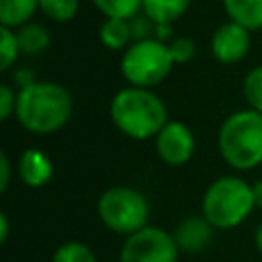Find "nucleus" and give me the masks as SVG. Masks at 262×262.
I'll return each mask as SVG.
<instances>
[{
  "label": "nucleus",
  "mask_w": 262,
  "mask_h": 262,
  "mask_svg": "<svg viewBox=\"0 0 262 262\" xmlns=\"http://www.w3.org/2000/svg\"><path fill=\"white\" fill-rule=\"evenodd\" d=\"M113 125L131 139L156 137L168 123V108L164 100L151 88L125 86L113 98L108 106Z\"/></svg>",
  "instance_id": "obj_2"
},
{
  "label": "nucleus",
  "mask_w": 262,
  "mask_h": 262,
  "mask_svg": "<svg viewBox=\"0 0 262 262\" xmlns=\"http://www.w3.org/2000/svg\"><path fill=\"white\" fill-rule=\"evenodd\" d=\"M252 192H254V203L258 209H262V180H258L256 184H252Z\"/></svg>",
  "instance_id": "obj_26"
},
{
  "label": "nucleus",
  "mask_w": 262,
  "mask_h": 262,
  "mask_svg": "<svg viewBox=\"0 0 262 262\" xmlns=\"http://www.w3.org/2000/svg\"><path fill=\"white\" fill-rule=\"evenodd\" d=\"M98 217L115 233L131 235L147 227L149 205L147 199L131 186H113L98 199Z\"/></svg>",
  "instance_id": "obj_6"
},
{
  "label": "nucleus",
  "mask_w": 262,
  "mask_h": 262,
  "mask_svg": "<svg viewBox=\"0 0 262 262\" xmlns=\"http://www.w3.org/2000/svg\"><path fill=\"white\" fill-rule=\"evenodd\" d=\"M254 244H256V250L262 254V223L256 227V233H254Z\"/></svg>",
  "instance_id": "obj_27"
},
{
  "label": "nucleus",
  "mask_w": 262,
  "mask_h": 262,
  "mask_svg": "<svg viewBox=\"0 0 262 262\" xmlns=\"http://www.w3.org/2000/svg\"><path fill=\"white\" fill-rule=\"evenodd\" d=\"M168 47H170L174 63H188L196 53V47H194L190 37H174L168 43Z\"/></svg>",
  "instance_id": "obj_22"
},
{
  "label": "nucleus",
  "mask_w": 262,
  "mask_h": 262,
  "mask_svg": "<svg viewBox=\"0 0 262 262\" xmlns=\"http://www.w3.org/2000/svg\"><path fill=\"white\" fill-rule=\"evenodd\" d=\"M196 141L188 125L180 121H168L156 135V151L168 166H182L194 154Z\"/></svg>",
  "instance_id": "obj_8"
},
{
  "label": "nucleus",
  "mask_w": 262,
  "mask_h": 262,
  "mask_svg": "<svg viewBox=\"0 0 262 262\" xmlns=\"http://www.w3.org/2000/svg\"><path fill=\"white\" fill-rule=\"evenodd\" d=\"M221 158L235 170H252L262 164V113L242 108L229 115L217 135Z\"/></svg>",
  "instance_id": "obj_3"
},
{
  "label": "nucleus",
  "mask_w": 262,
  "mask_h": 262,
  "mask_svg": "<svg viewBox=\"0 0 262 262\" xmlns=\"http://www.w3.org/2000/svg\"><path fill=\"white\" fill-rule=\"evenodd\" d=\"M98 39L111 51H125L133 43L131 23L127 18H104L98 27Z\"/></svg>",
  "instance_id": "obj_13"
},
{
  "label": "nucleus",
  "mask_w": 262,
  "mask_h": 262,
  "mask_svg": "<svg viewBox=\"0 0 262 262\" xmlns=\"http://www.w3.org/2000/svg\"><path fill=\"white\" fill-rule=\"evenodd\" d=\"M178 246L174 235L160 227H143L127 235L119 262H176Z\"/></svg>",
  "instance_id": "obj_7"
},
{
  "label": "nucleus",
  "mask_w": 262,
  "mask_h": 262,
  "mask_svg": "<svg viewBox=\"0 0 262 262\" xmlns=\"http://www.w3.org/2000/svg\"><path fill=\"white\" fill-rule=\"evenodd\" d=\"M168 43L149 37L133 41L121 55V74L129 86L154 88L168 78L174 68Z\"/></svg>",
  "instance_id": "obj_5"
},
{
  "label": "nucleus",
  "mask_w": 262,
  "mask_h": 262,
  "mask_svg": "<svg viewBox=\"0 0 262 262\" xmlns=\"http://www.w3.org/2000/svg\"><path fill=\"white\" fill-rule=\"evenodd\" d=\"M51 262H98V260L86 244L72 239V242H63L61 246H57Z\"/></svg>",
  "instance_id": "obj_20"
},
{
  "label": "nucleus",
  "mask_w": 262,
  "mask_h": 262,
  "mask_svg": "<svg viewBox=\"0 0 262 262\" xmlns=\"http://www.w3.org/2000/svg\"><path fill=\"white\" fill-rule=\"evenodd\" d=\"M18 178L29 188H41L53 178V162L39 149H25L18 158Z\"/></svg>",
  "instance_id": "obj_11"
},
{
  "label": "nucleus",
  "mask_w": 262,
  "mask_h": 262,
  "mask_svg": "<svg viewBox=\"0 0 262 262\" xmlns=\"http://www.w3.org/2000/svg\"><path fill=\"white\" fill-rule=\"evenodd\" d=\"M252 33L248 29H244L242 25L233 23V20H225L221 23L213 37H211V53L217 61L221 63H237L242 61L248 51H250V43H252Z\"/></svg>",
  "instance_id": "obj_9"
},
{
  "label": "nucleus",
  "mask_w": 262,
  "mask_h": 262,
  "mask_svg": "<svg viewBox=\"0 0 262 262\" xmlns=\"http://www.w3.org/2000/svg\"><path fill=\"white\" fill-rule=\"evenodd\" d=\"M74 113V100L66 86L57 82H39L18 90L16 98V119L18 123L35 133L49 135L59 131Z\"/></svg>",
  "instance_id": "obj_1"
},
{
  "label": "nucleus",
  "mask_w": 262,
  "mask_h": 262,
  "mask_svg": "<svg viewBox=\"0 0 262 262\" xmlns=\"http://www.w3.org/2000/svg\"><path fill=\"white\" fill-rule=\"evenodd\" d=\"M90 2L104 18H127V20L137 16L143 6V0H90Z\"/></svg>",
  "instance_id": "obj_17"
},
{
  "label": "nucleus",
  "mask_w": 262,
  "mask_h": 262,
  "mask_svg": "<svg viewBox=\"0 0 262 262\" xmlns=\"http://www.w3.org/2000/svg\"><path fill=\"white\" fill-rule=\"evenodd\" d=\"M80 10V0H39V12L53 23H70Z\"/></svg>",
  "instance_id": "obj_18"
},
{
  "label": "nucleus",
  "mask_w": 262,
  "mask_h": 262,
  "mask_svg": "<svg viewBox=\"0 0 262 262\" xmlns=\"http://www.w3.org/2000/svg\"><path fill=\"white\" fill-rule=\"evenodd\" d=\"M39 12V0H0V25L20 29Z\"/></svg>",
  "instance_id": "obj_15"
},
{
  "label": "nucleus",
  "mask_w": 262,
  "mask_h": 262,
  "mask_svg": "<svg viewBox=\"0 0 262 262\" xmlns=\"http://www.w3.org/2000/svg\"><path fill=\"white\" fill-rule=\"evenodd\" d=\"M20 43L16 37V31L10 27L0 25V70L6 72L14 66V61L20 55Z\"/></svg>",
  "instance_id": "obj_19"
},
{
  "label": "nucleus",
  "mask_w": 262,
  "mask_h": 262,
  "mask_svg": "<svg viewBox=\"0 0 262 262\" xmlns=\"http://www.w3.org/2000/svg\"><path fill=\"white\" fill-rule=\"evenodd\" d=\"M14 31H16V37L20 43V51L27 55H39L51 45L49 29L37 20H31V23L23 25L20 29H14Z\"/></svg>",
  "instance_id": "obj_16"
},
{
  "label": "nucleus",
  "mask_w": 262,
  "mask_h": 262,
  "mask_svg": "<svg viewBox=\"0 0 262 262\" xmlns=\"http://www.w3.org/2000/svg\"><path fill=\"white\" fill-rule=\"evenodd\" d=\"M213 231L215 227L207 221L205 215H201V217L182 219L172 235L180 252H201L211 244Z\"/></svg>",
  "instance_id": "obj_10"
},
{
  "label": "nucleus",
  "mask_w": 262,
  "mask_h": 262,
  "mask_svg": "<svg viewBox=\"0 0 262 262\" xmlns=\"http://www.w3.org/2000/svg\"><path fill=\"white\" fill-rule=\"evenodd\" d=\"M16 98L18 92H14L10 84L0 86V121H6L16 111Z\"/></svg>",
  "instance_id": "obj_23"
},
{
  "label": "nucleus",
  "mask_w": 262,
  "mask_h": 262,
  "mask_svg": "<svg viewBox=\"0 0 262 262\" xmlns=\"http://www.w3.org/2000/svg\"><path fill=\"white\" fill-rule=\"evenodd\" d=\"M8 182H10V160L2 151L0 154V190H6Z\"/></svg>",
  "instance_id": "obj_24"
},
{
  "label": "nucleus",
  "mask_w": 262,
  "mask_h": 262,
  "mask_svg": "<svg viewBox=\"0 0 262 262\" xmlns=\"http://www.w3.org/2000/svg\"><path fill=\"white\" fill-rule=\"evenodd\" d=\"M190 2L192 0H143L141 12L154 25H172L188 10Z\"/></svg>",
  "instance_id": "obj_14"
},
{
  "label": "nucleus",
  "mask_w": 262,
  "mask_h": 262,
  "mask_svg": "<svg viewBox=\"0 0 262 262\" xmlns=\"http://www.w3.org/2000/svg\"><path fill=\"white\" fill-rule=\"evenodd\" d=\"M8 231H10L8 217H6V213H0V242H2V244L8 239Z\"/></svg>",
  "instance_id": "obj_25"
},
{
  "label": "nucleus",
  "mask_w": 262,
  "mask_h": 262,
  "mask_svg": "<svg viewBox=\"0 0 262 262\" xmlns=\"http://www.w3.org/2000/svg\"><path fill=\"white\" fill-rule=\"evenodd\" d=\"M242 88L250 108L262 113V66H256L246 74Z\"/></svg>",
  "instance_id": "obj_21"
},
{
  "label": "nucleus",
  "mask_w": 262,
  "mask_h": 262,
  "mask_svg": "<svg viewBox=\"0 0 262 262\" xmlns=\"http://www.w3.org/2000/svg\"><path fill=\"white\" fill-rule=\"evenodd\" d=\"M252 186L237 176H221L203 194V215L215 229H231L254 211Z\"/></svg>",
  "instance_id": "obj_4"
},
{
  "label": "nucleus",
  "mask_w": 262,
  "mask_h": 262,
  "mask_svg": "<svg viewBox=\"0 0 262 262\" xmlns=\"http://www.w3.org/2000/svg\"><path fill=\"white\" fill-rule=\"evenodd\" d=\"M227 20H233L250 33L262 31V0H221Z\"/></svg>",
  "instance_id": "obj_12"
}]
</instances>
